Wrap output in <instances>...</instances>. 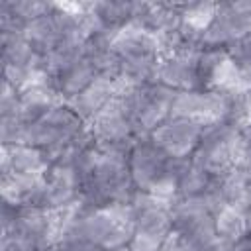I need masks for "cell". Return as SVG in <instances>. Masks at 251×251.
I'll return each mask as SVG.
<instances>
[{"instance_id":"7a4b0ae2","label":"cell","mask_w":251,"mask_h":251,"mask_svg":"<svg viewBox=\"0 0 251 251\" xmlns=\"http://www.w3.org/2000/svg\"><path fill=\"white\" fill-rule=\"evenodd\" d=\"M241 165L251 167V127L241 131Z\"/></svg>"},{"instance_id":"6da1fadb","label":"cell","mask_w":251,"mask_h":251,"mask_svg":"<svg viewBox=\"0 0 251 251\" xmlns=\"http://www.w3.org/2000/svg\"><path fill=\"white\" fill-rule=\"evenodd\" d=\"M204 127L206 126H202L200 122H194V120H188V118L171 116L149 137L169 157L178 159V161H186L188 155H194V151H196V147L200 143Z\"/></svg>"}]
</instances>
